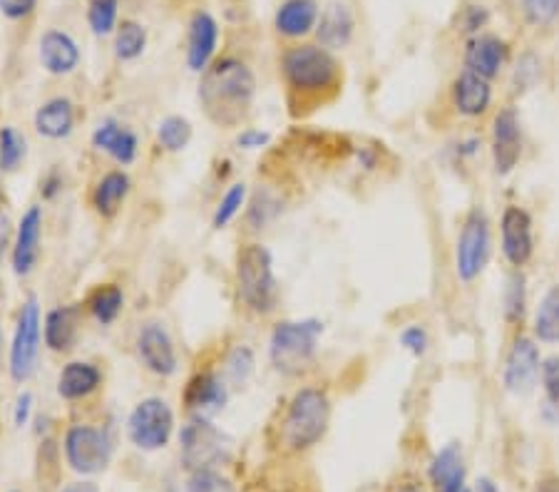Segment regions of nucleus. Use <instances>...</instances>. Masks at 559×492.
I'll list each match as a JSON object with an SVG mask.
<instances>
[{"instance_id": "obj_14", "label": "nucleus", "mask_w": 559, "mask_h": 492, "mask_svg": "<svg viewBox=\"0 0 559 492\" xmlns=\"http://www.w3.org/2000/svg\"><path fill=\"white\" fill-rule=\"evenodd\" d=\"M522 155V130L515 107H504L492 122V163L495 172L510 175Z\"/></svg>"}, {"instance_id": "obj_10", "label": "nucleus", "mask_w": 559, "mask_h": 492, "mask_svg": "<svg viewBox=\"0 0 559 492\" xmlns=\"http://www.w3.org/2000/svg\"><path fill=\"white\" fill-rule=\"evenodd\" d=\"M40 341H43L40 303L38 299L31 297L23 303L21 313H17L15 336L11 344V375L15 383H25L33 379L35 369H38Z\"/></svg>"}, {"instance_id": "obj_39", "label": "nucleus", "mask_w": 559, "mask_h": 492, "mask_svg": "<svg viewBox=\"0 0 559 492\" xmlns=\"http://www.w3.org/2000/svg\"><path fill=\"white\" fill-rule=\"evenodd\" d=\"M227 369L231 373L234 383H245L251 375V371H254V353H251V348L247 346L234 348L227 361Z\"/></svg>"}, {"instance_id": "obj_19", "label": "nucleus", "mask_w": 559, "mask_h": 492, "mask_svg": "<svg viewBox=\"0 0 559 492\" xmlns=\"http://www.w3.org/2000/svg\"><path fill=\"white\" fill-rule=\"evenodd\" d=\"M510 48L498 35H475L465 48V65L471 73L492 80L508 62Z\"/></svg>"}, {"instance_id": "obj_31", "label": "nucleus", "mask_w": 559, "mask_h": 492, "mask_svg": "<svg viewBox=\"0 0 559 492\" xmlns=\"http://www.w3.org/2000/svg\"><path fill=\"white\" fill-rule=\"evenodd\" d=\"M147 45V31L134 21H122L115 31V56L130 62L138 60Z\"/></svg>"}, {"instance_id": "obj_33", "label": "nucleus", "mask_w": 559, "mask_h": 492, "mask_svg": "<svg viewBox=\"0 0 559 492\" xmlns=\"http://www.w3.org/2000/svg\"><path fill=\"white\" fill-rule=\"evenodd\" d=\"M117 13H120V0H90L87 3V23L97 38H107L117 31Z\"/></svg>"}, {"instance_id": "obj_38", "label": "nucleus", "mask_w": 559, "mask_h": 492, "mask_svg": "<svg viewBox=\"0 0 559 492\" xmlns=\"http://www.w3.org/2000/svg\"><path fill=\"white\" fill-rule=\"evenodd\" d=\"M522 11L532 25H549L559 17V0H522Z\"/></svg>"}, {"instance_id": "obj_40", "label": "nucleus", "mask_w": 559, "mask_h": 492, "mask_svg": "<svg viewBox=\"0 0 559 492\" xmlns=\"http://www.w3.org/2000/svg\"><path fill=\"white\" fill-rule=\"evenodd\" d=\"M401 344H403L405 351H411L413 356H426L428 344H430L428 331L423 328V326H418V324L405 326L403 334H401Z\"/></svg>"}, {"instance_id": "obj_37", "label": "nucleus", "mask_w": 559, "mask_h": 492, "mask_svg": "<svg viewBox=\"0 0 559 492\" xmlns=\"http://www.w3.org/2000/svg\"><path fill=\"white\" fill-rule=\"evenodd\" d=\"M185 492H237L234 482L216 470H197L189 476Z\"/></svg>"}, {"instance_id": "obj_32", "label": "nucleus", "mask_w": 559, "mask_h": 492, "mask_svg": "<svg viewBox=\"0 0 559 492\" xmlns=\"http://www.w3.org/2000/svg\"><path fill=\"white\" fill-rule=\"evenodd\" d=\"M192 140V122L182 115H169L157 124V142L165 152H182Z\"/></svg>"}, {"instance_id": "obj_1", "label": "nucleus", "mask_w": 559, "mask_h": 492, "mask_svg": "<svg viewBox=\"0 0 559 492\" xmlns=\"http://www.w3.org/2000/svg\"><path fill=\"white\" fill-rule=\"evenodd\" d=\"M257 80L247 62L237 58L216 60L202 73L200 100L210 120L219 128H237L249 112Z\"/></svg>"}, {"instance_id": "obj_12", "label": "nucleus", "mask_w": 559, "mask_h": 492, "mask_svg": "<svg viewBox=\"0 0 559 492\" xmlns=\"http://www.w3.org/2000/svg\"><path fill=\"white\" fill-rule=\"evenodd\" d=\"M182 400L194 418L210 420L212 416L222 413L224 406L229 403V388L219 373L200 371L187 381Z\"/></svg>"}, {"instance_id": "obj_5", "label": "nucleus", "mask_w": 559, "mask_h": 492, "mask_svg": "<svg viewBox=\"0 0 559 492\" xmlns=\"http://www.w3.org/2000/svg\"><path fill=\"white\" fill-rule=\"evenodd\" d=\"M323 324L316 319L306 321H282L276 324L272 341H269V358L278 373L296 375L313 361Z\"/></svg>"}, {"instance_id": "obj_35", "label": "nucleus", "mask_w": 559, "mask_h": 492, "mask_svg": "<svg viewBox=\"0 0 559 492\" xmlns=\"http://www.w3.org/2000/svg\"><path fill=\"white\" fill-rule=\"evenodd\" d=\"M247 202V184H231L227 194L222 196V202L216 204V212H214V229H224L229 227V224L237 219V214L241 212Z\"/></svg>"}, {"instance_id": "obj_52", "label": "nucleus", "mask_w": 559, "mask_h": 492, "mask_svg": "<svg viewBox=\"0 0 559 492\" xmlns=\"http://www.w3.org/2000/svg\"><path fill=\"white\" fill-rule=\"evenodd\" d=\"M399 492H423V490L416 488V485H403Z\"/></svg>"}, {"instance_id": "obj_3", "label": "nucleus", "mask_w": 559, "mask_h": 492, "mask_svg": "<svg viewBox=\"0 0 559 492\" xmlns=\"http://www.w3.org/2000/svg\"><path fill=\"white\" fill-rule=\"evenodd\" d=\"M282 73L292 93L301 97H319L338 85L341 70L331 50L321 45H296L282 58Z\"/></svg>"}, {"instance_id": "obj_4", "label": "nucleus", "mask_w": 559, "mask_h": 492, "mask_svg": "<svg viewBox=\"0 0 559 492\" xmlns=\"http://www.w3.org/2000/svg\"><path fill=\"white\" fill-rule=\"evenodd\" d=\"M239 299L254 313H272L278 301L272 252L261 244H247L237 254Z\"/></svg>"}, {"instance_id": "obj_34", "label": "nucleus", "mask_w": 559, "mask_h": 492, "mask_svg": "<svg viewBox=\"0 0 559 492\" xmlns=\"http://www.w3.org/2000/svg\"><path fill=\"white\" fill-rule=\"evenodd\" d=\"M25 159V137L15 128L0 130V169L15 172Z\"/></svg>"}, {"instance_id": "obj_42", "label": "nucleus", "mask_w": 559, "mask_h": 492, "mask_svg": "<svg viewBox=\"0 0 559 492\" xmlns=\"http://www.w3.org/2000/svg\"><path fill=\"white\" fill-rule=\"evenodd\" d=\"M35 5H38V0H0V13L11 21H23L35 11Z\"/></svg>"}, {"instance_id": "obj_25", "label": "nucleus", "mask_w": 559, "mask_h": 492, "mask_svg": "<svg viewBox=\"0 0 559 492\" xmlns=\"http://www.w3.org/2000/svg\"><path fill=\"white\" fill-rule=\"evenodd\" d=\"M274 25L286 38H304L319 25V3L316 0H284L274 15Z\"/></svg>"}, {"instance_id": "obj_51", "label": "nucleus", "mask_w": 559, "mask_h": 492, "mask_svg": "<svg viewBox=\"0 0 559 492\" xmlns=\"http://www.w3.org/2000/svg\"><path fill=\"white\" fill-rule=\"evenodd\" d=\"M477 492H498V488H495L492 480H480L477 482Z\"/></svg>"}, {"instance_id": "obj_7", "label": "nucleus", "mask_w": 559, "mask_h": 492, "mask_svg": "<svg viewBox=\"0 0 559 492\" xmlns=\"http://www.w3.org/2000/svg\"><path fill=\"white\" fill-rule=\"evenodd\" d=\"M492 252V231L485 209L475 207L463 221V231L457 237L455 272L457 279L471 284L485 272Z\"/></svg>"}, {"instance_id": "obj_26", "label": "nucleus", "mask_w": 559, "mask_h": 492, "mask_svg": "<svg viewBox=\"0 0 559 492\" xmlns=\"http://www.w3.org/2000/svg\"><path fill=\"white\" fill-rule=\"evenodd\" d=\"M430 482L436 492H463L465 490V460L457 443L445 445L430 463Z\"/></svg>"}, {"instance_id": "obj_6", "label": "nucleus", "mask_w": 559, "mask_h": 492, "mask_svg": "<svg viewBox=\"0 0 559 492\" xmlns=\"http://www.w3.org/2000/svg\"><path fill=\"white\" fill-rule=\"evenodd\" d=\"M179 445H182V463L192 472L216 470L219 465H227L234 453L231 437L204 418L189 420L179 433Z\"/></svg>"}, {"instance_id": "obj_27", "label": "nucleus", "mask_w": 559, "mask_h": 492, "mask_svg": "<svg viewBox=\"0 0 559 492\" xmlns=\"http://www.w3.org/2000/svg\"><path fill=\"white\" fill-rule=\"evenodd\" d=\"M130 190H132L130 175L122 172V169H112V172H107L100 182L95 184L90 202H93V209L100 214L103 219H112L115 214L122 209Z\"/></svg>"}, {"instance_id": "obj_41", "label": "nucleus", "mask_w": 559, "mask_h": 492, "mask_svg": "<svg viewBox=\"0 0 559 492\" xmlns=\"http://www.w3.org/2000/svg\"><path fill=\"white\" fill-rule=\"evenodd\" d=\"M543 386L549 403L559 408V356H549L543 363Z\"/></svg>"}, {"instance_id": "obj_29", "label": "nucleus", "mask_w": 559, "mask_h": 492, "mask_svg": "<svg viewBox=\"0 0 559 492\" xmlns=\"http://www.w3.org/2000/svg\"><path fill=\"white\" fill-rule=\"evenodd\" d=\"M87 309L97 324L110 326L124 309V293L117 284H103L87 297Z\"/></svg>"}, {"instance_id": "obj_21", "label": "nucleus", "mask_w": 559, "mask_h": 492, "mask_svg": "<svg viewBox=\"0 0 559 492\" xmlns=\"http://www.w3.org/2000/svg\"><path fill=\"white\" fill-rule=\"evenodd\" d=\"M492 103V87L490 80L465 70L453 83V105L460 115L465 118H480L483 112H488Z\"/></svg>"}, {"instance_id": "obj_18", "label": "nucleus", "mask_w": 559, "mask_h": 492, "mask_svg": "<svg viewBox=\"0 0 559 492\" xmlns=\"http://www.w3.org/2000/svg\"><path fill=\"white\" fill-rule=\"evenodd\" d=\"M40 235H43V209L31 207L17 224V237L13 244V272L17 276H28L40 256Z\"/></svg>"}, {"instance_id": "obj_48", "label": "nucleus", "mask_w": 559, "mask_h": 492, "mask_svg": "<svg viewBox=\"0 0 559 492\" xmlns=\"http://www.w3.org/2000/svg\"><path fill=\"white\" fill-rule=\"evenodd\" d=\"M62 492H100L93 482H75V485H68Z\"/></svg>"}, {"instance_id": "obj_45", "label": "nucleus", "mask_w": 559, "mask_h": 492, "mask_svg": "<svg viewBox=\"0 0 559 492\" xmlns=\"http://www.w3.org/2000/svg\"><path fill=\"white\" fill-rule=\"evenodd\" d=\"M31 410H33V396H31V393H23V396H17V400H15V410H13V420H15V425H17V428L28 425V420H31Z\"/></svg>"}, {"instance_id": "obj_15", "label": "nucleus", "mask_w": 559, "mask_h": 492, "mask_svg": "<svg viewBox=\"0 0 559 492\" xmlns=\"http://www.w3.org/2000/svg\"><path fill=\"white\" fill-rule=\"evenodd\" d=\"M502 254L508 262L522 268L535 254V235H532V217L522 207H508L502 212Z\"/></svg>"}, {"instance_id": "obj_53", "label": "nucleus", "mask_w": 559, "mask_h": 492, "mask_svg": "<svg viewBox=\"0 0 559 492\" xmlns=\"http://www.w3.org/2000/svg\"><path fill=\"white\" fill-rule=\"evenodd\" d=\"M463 492H471V490H463Z\"/></svg>"}, {"instance_id": "obj_43", "label": "nucleus", "mask_w": 559, "mask_h": 492, "mask_svg": "<svg viewBox=\"0 0 559 492\" xmlns=\"http://www.w3.org/2000/svg\"><path fill=\"white\" fill-rule=\"evenodd\" d=\"M539 75V60L535 56H525L518 62V73L515 80L522 89H527L532 83H535V77ZM518 87V89H520Z\"/></svg>"}, {"instance_id": "obj_54", "label": "nucleus", "mask_w": 559, "mask_h": 492, "mask_svg": "<svg viewBox=\"0 0 559 492\" xmlns=\"http://www.w3.org/2000/svg\"><path fill=\"white\" fill-rule=\"evenodd\" d=\"M13 492H17V490H13Z\"/></svg>"}, {"instance_id": "obj_13", "label": "nucleus", "mask_w": 559, "mask_h": 492, "mask_svg": "<svg viewBox=\"0 0 559 492\" xmlns=\"http://www.w3.org/2000/svg\"><path fill=\"white\" fill-rule=\"evenodd\" d=\"M138 353L144 369L162 379H169V375L177 373V351L173 338H169L167 328L162 324H144L138 336Z\"/></svg>"}, {"instance_id": "obj_24", "label": "nucleus", "mask_w": 559, "mask_h": 492, "mask_svg": "<svg viewBox=\"0 0 559 492\" xmlns=\"http://www.w3.org/2000/svg\"><path fill=\"white\" fill-rule=\"evenodd\" d=\"M354 13L346 3H331L326 11H323L319 25H316V33H319L321 48L326 50H344L346 45L354 38Z\"/></svg>"}, {"instance_id": "obj_50", "label": "nucleus", "mask_w": 559, "mask_h": 492, "mask_svg": "<svg viewBox=\"0 0 559 492\" xmlns=\"http://www.w3.org/2000/svg\"><path fill=\"white\" fill-rule=\"evenodd\" d=\"M537 492H559V480H545Z\"/></svg>"}, {"instance_id": "obj_22", "label": "nucleus", "mask_w": 559, "mask_h": 492, "mask_svg": "<svg viewBox=\"0 0 559 492\" xmlns=\"http://www.w3.org/2000/svg\"><path fill=\"white\" fill-rule=\"evenodd\" d=\"M103 386V371L90 361H70L58 375V396L83 400Z\"/></svg>"}, {"instance_id": "obj_28", "label": "nucleus", "mask_w": 559, "mask_h": 492, "mask_svg": "<svg viewBox=\"0 0 559 492\" xmlns=\"http://www.w3.org/2000/svg\"><path fill=\"white\" fill-rule=\"evenodd\" d=\"M35 130L48 140H66L75 130V105L68 97H52L35 112Z\"/></svg>"}, {"instance_id": "obj_17", "label": "nucleus", "mask_w": 559, "mask_h": 492, "mask_svg": "<svg viewBox=\"0 0 559 492\" xmlns=\"http://www.w3.org/2000/svg\"><path fill=\"white\" fill-rule=\"evenodd\" d=\"M93 147L97 152H105L110 155L117 165L128 167L138 159L140 152V140L128 124L117 122V120H105L95 128L93 132Z\"/></svg>"}, {"instance_id": "obj_23", "label": "nucleus", "mask_w": 559, "mask_h": 492, "mask_svg": "<svg viewBox=\"0 0 559 492\" xmlns=\"http://www.w3.org/2000/svg\"><path fill=\"white\" fill-rule=\"evenodd\" d=\"M78 328H80V309L78 307L52 309L43 321L45 346L56 353H68L78 341Z\"/></svg>"}, {"instance_id": "obj_2", "label": "nucleus", "mask_w": 559, "mask_h": 492, "mask_svg": "<svg viewBox=\"0 0 559 492\" xmlns=\"http://www.w3.org/2000/svg\"><path fill=\"white\" fill-rule=\"evenodd\" d=\"M331 400L326 391L301 388L288 400L286 413L278 425V443L288 453L309 451L329 431Z\"/></svg>"}, {"instance_id": "obj_8", "label": "nucleus", "mask_w": 559, "mask_h": 492, "mask_svg": "<svg viewBox=\"0 0 559 492\" xmlns=\"http://www.w3.org/2000/svg\"><path fill=\"white\" fill-rule=\"evenodd\" d=\"M62 451L70 470H75L78 476H97L112 463L115 443L105 428L72 425L66 433Z\"/></svg>"}, {"instance_id": "obj_49", "label": "nucleus", "mask_w": 559, "mask_h": 492, "mask_svg": "<svg viewBox=\"0 0 559 492\" xmlns=\"http://www.w3.org/2000/svg\"><path fill=\"white\" fill-rule=\"evenodd\" d=\"M5 239H8V224H5V219H3V217H0V256H3Z\"/></svg>"}, {"instance_id": "obj_20", "label": "nucleus", "mask_w": 559, "mask_h": 492, "mask_svg": "<svg viewBox=\"0 0 559 492\" xmlns=\"http://www.w3.org/2000/svg\"><path fill=\"white\" fill-rule=\"evenodd\" d=\"M40 62L50 75H70L80 65V48L66 31H48L40 38Z\"/></svg>"}, {"instance_id": "obj_44", "label": "nucleus", "mask_w": 559, "mask_h": 492, "mask_svg": "<svg viewBox=\"0 0 559 492\" xmlns=\"http://www.w3.org/2000/svg\"><path fill=\"white\" fill-rule=\"evenodd\" d=\"M269 142H272V134H269L266 130H254V128L245 130L237 137V145L241 149H261V147H266Z\"/></svg>"}, {"instance_id": "obj_30", "label": "nucleus", "mask_w": 559, "mask_h": 492, "mask_svg": "<svg viewBox=\"0 0 559 492\" xmlns=\"http://www.w3.org/2000/svg\"><path fill=\"white\" fill-rule=\"evenodd\" d=\"M535 336L543 344H559V284L539 301L535 313Z\"/></svg>"}, {"instance_id": "obj_47", "label": "nucleus", "mask_w": 559, "mask_h": 492, "mask_svg": "<svg viewBox=\"0 0 559 492\" xmlns=\"http://www.w3.org/2000/svg\"><path fill=\"white\" fill-rule=\"evenodd\" d=\"M40 192L45 200H56V196L62 192V177L58 172H48V177L43 179Z\"/></svg>"}, {"instance_id": "obj_46", "label": "nucleus", "mask_w": 559, "mask_h": 492, "mask_svg": "<svg viewBox=\"0 0 559 492\" xmlns=\"http://www.w3.org/2000/svg\"><path fill=\"white\" fill-rule=\"evenodd\" d=\"M485 23H488V11H485V8H477V5L467 8V21H465L467 33H477Z\"/></svg>"}, {"instance_id": "obj_36", "label": "nucleus", "mask_w": 559, "mask_h": 492, "mask_svg": "<svg viewBox=\"0 0 559 492\" xmlns=\"http://www.w3.org/2000/svg\"><path fill=\"white\" fill-rule=\"evenodd\" d=\"M525 301H527V293H525V274L515 268V272L510 274L508 279V289H504V316L508 321H522L525 316Z\"/></svg>"}, {"instance_id": "obj_9", "label": "nucleus", "mask_w": 559, "mask_h": 492, "mask_svg": "<svg viewBox=\"0 0 559 492\" xmlns=\"http://www.w3.org/2000/svg\"><path fill=\"white\" fill-rule=\"evenodd\" d=\"M175 433V413L167 400L144 398L132 408L128 418V435L134 447L155 453L167 447Z\"/></svg>"}, {"instance_id": "obj_16", "label": "nucleus", "mask_w": 559, "mask_h": 492, "mask_svg": "<svg viewBox=\"0 0 559 492\" xmlns=\"http://www.w3.org/2000/svg\"><path fill=\"white\" fill-rule=\"evenodd\" d=\"M216 43H219V25H216L214 17L200 11L192 15L189 21V33H187V65L192 73H204L214 60Z\"/></svg>"}, {"instance_id": "obj_11", "label": "nucleus", "mask_w": 559, "mask_h": 492, "mask_svg": "<svg viewBox=\"0 0 559 492\" xmlns=\"http://www.w3.org/2000/svg\"><path fill=\"white\" fill-rule=\"evenodd\" d=\"M539 373H543V363H539L537 344L527 336H520L510 348L508 361H504V391L515 393V396H525V393L535 388Z\"/></svg>"}]
</instances>
